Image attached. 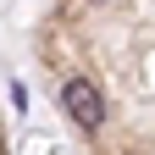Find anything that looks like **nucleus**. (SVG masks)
<instances>
[{
	"label": "nucleus",
	"mask_w": 155,
	"mask_h": 155,
	"mask_svg": "<svg viewBox=\"0 0 155 155\" xmlns=\"http://www.w3.org/2000/svg\"><path fill=\"white\" fill-rule=\"evenodd\" d=\"M61 105L78 127H100L105 122V100H100V89L89 83V78H67V89H61Z\"/></svg>",
	"instance_id": "obj_1"
}]
</instances>
